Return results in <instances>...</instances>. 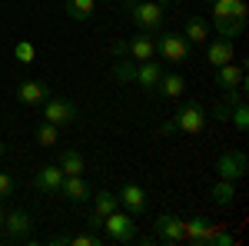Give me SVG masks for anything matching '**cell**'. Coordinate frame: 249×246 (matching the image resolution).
I'll return each mask as SVG.
<instances>
[{
    "label": "cell",
    "mask_w": 249,
    "mask_h": 246,
    "mask_svg": "<svg viewBox=\"0 0 249 246\" xmlns=\"http://www.w3.org/2000/svg\"><path fill=\"white\" fill-rule=\"evenodd\" d=\"M153 233L163 243H183V220L173 213H160L153 220Z\"/></svg>",
    "instance_id": "obj_12"
},
{
    "label": "cell",
    "mask_w": 249,
    "mask_h": 246,
    "mask_svg": "<svg viewBox=\"0 0 249 246\" xmlns=\"http://www.w3.org/2000/svg\"><path fill=\"white\" fill-rule=\"evenodd\" d=\"M230 60H236L232 40H226V37H210L206 40V63H210V67H223V63H230Z\"/></svg>",
    "instance_id": "obj_14"
},
{
    "label": "cell",
    "mask_w": 249,
    "mask_h": 246,
    "mask_svg": "<svg viewBox=\"0 0 249 246\" xmlns=\"http://www.w3.org/2000/svg\"><path fill=\"white\" fill-rule=\"evenodd\" d=\"M113 57H130V50H126V40H116V43H113Z\"/></svg>",
    "instance_id": "obj_34"
},
{
    "label": "cell",
    "mask_w": 249,
    "mask_h": 246,
    "mask_svg": "<svg viewBox=\"0 0 249 246\" xmlns=\"http://www.w3.org/2000/svg\"><path fill=\"white\" fill-rule=\"evenodd\" d=\"M183 90H186V80L179 74H166V70H163V76H160L153 94L163 96V100H176V96H183Z\"/></svg>",
    "instance_id": "obj_21"
},
{
    "label": "cell",
    "mask_w": 249,
    "mask_h": 246,
    "mask_svg": "<svg viewBox=\"0 0 249 246\" xmlns=\"http://www.w3.org/2000/svg\"><path fill=\"white\" fill-rule=\"evenodd\" d=\"M156 40V57L163 60V63H186L190 60V40L183 37V34H176V30H166V34H153Z\"/></svg>",
    "instance_id": "obj_3"
},
{
    "label": "cell",
    "mask_w": 249,
    "mask_h": 246,
    "mask_svg": "<svg viewBox=\"0 0 249 246\" xmlns=\"http://www.w3.org/2000/svg\"><path fill=\"white\" fill-rule=\"evenodd\" d=\"M160 76H163V63H156L153 60H143V63H136V87L140 90H156V83H160Z\"/></svg>",
    "instance_id": "obj_18"
},
{
    "label": "cell",
    "mask_w": 249,
    "mask_h": 246,
    "mask_svg": "<svg viewBox=\"0 0 249 246\" xmlns=\"http://www.w3.org/2000/svg\"><path fill=\"white\" fill-rule=\"evenodd\" d=\"M206 123H210V114L203 110V103H183V107H176V114H173V120H166L163 127H160V133L163 136H170V133H190V136H196V133L206 130Z\"/></svg>",
    "instance_id": "obj_1"
},
{
    "label": "cell",
    "mask_w": 249,
    "mask_h": 246,
    "mask_svg": "<svg viewBox=\"0 0 249 246\" xmlns=\"http://www.w3.org/2000/svg\"><path fill=\"white\" fill-rule=\"evenodd\" d=\"M100 227L107 229V240H110V243H130V240H136L133 216H130L126 209H120V207H116L113 213H107Z\"/></svg>",
    "instance_id": "obj_4"
},
{
    "label": "cell",
    "mask_w": 249,
    "mask_h": 246,
    "mask_svg": "<svg viewBox=\"0 0 249 246\" xmlns=\"http://www.w3.org/2000/svg\"><path fill=\"white\" fill-rule=\"evenodd\" d=\"M43 120H50V123H57V127H70V123H77V103L73 100H67V96H47L43 103Z\"/></svg>",
    "instance_id": "obj_5"
},
{
    "label": "cell",
    "mask_w": 249,
    "mask_h": 246,
    "mask_svg": "<svg viewBox=\"0 0 249 246\" xmlns=\"http://www.w3.org/2000/svg\"><path fill=\"white\" fill-rule=\"evenodd\" d=\"M14 54H17V60H20V63H34V57H37L34 43H27V40H20L17 47H14Z\"/></svg>",
    "instance_id": "obj_30"
},
{
    "label": "cell",
    "mask_w": 249,
    "mask_h": 246,
    "mask_svg": "<svg viewBox=\"0 0 249 246\" xmlns=\"http://www.w3.org/2000/svg\"><path fill=\"white\" fill-rule=\"evenodd\" d=\"M0 153H7V143H0Z\"/></svg>",
    "instance_id": "obj_37"
},
{
    "label": "cell",
    "mask_w": 249,
    "mask_h": 246,
    "mask_svg": "<svg viewBox=\"0 0 249 246\" xmlns=\"http://www.w3.org/2000/svg\"><path fill=\"white\" fill-rule=\"evenodd\" d=\"M57 196H60V200H67V203H87V200L93 196V187L83 180V173H80V176H63Z\"/></svg>",
    "instance_id": "obj_10"
},
{
    "label": "cell",
    "mask_w": 249,
    "mask_h": 246,
    "mask_svg": "<svg viewBox=\"0 0 249 246\" xmlns=\"http://www.w3.org/2000/svg\"><path fill=\"white\" fill-rule=\"evenodd\" d=\"M116 207H120L116 193H110V189H96V196H93V209H90V220H87V227L96 229L100 223H103V216H107V213H113Z\"/></svg>",
    "instance_id": "obj_15"
},
{
    "label": "cell",
    "mask_w": 249,
    "mask_h": 246,
    "mask_svg": "<svg viewBox=\"0 0 249 246\" xmlns=\"http://www.w3.org/2000/svg\"><path fill=\"white\" fill-rule=\"evenodd\" d=\"M0 233H7V240H14V243H27L34 236V216L27 209H10L3 216V229Z\"/></svg>",
    "instance_id": "obj_6"
},
{
    "label": "cell",
    "mask_w": 249,
    "mask_h": 246,
    "mask_svg": "<svg viewBox=\"0 0 249 246\" xmlns=\"http://www.w3.org/2000/svg\"><path fill=\"white\" fill-rule=\"evenodd\" d=\"M0 160H3V153H0Z\"/></svg>",
    "instance_id": "obj_40"
},
{
    "label": "cell",
    "mask_w": 249,
    "mask_h": 246,
    "mask_svg": "<svg viewBox=\"0 0 249 246\" xmlns=\"http://www.w3.org/2000/svg\"><path fill=\"white\" fill-rule=\"evenodd\" d=\"M210 200L216 207H232V200H236V187H232V180H216L210 189Z\"/></svg>",
    "instance_id": "obj_23"
},
{
    "label": "cell",
    "mask_w": 249,
    "mask_h": 246,
    "mask_svg": "<svg viewBox=\"0 0 249 246\" xmlns=\"http://www.w3.org/2000/svg\"><path fill=\"white\" fill-rule=\"evenodd\" d=\"M203 3H213V0H203Z\"/></svg>",
    "instance_id": "obj_39"
},
{
    "label": "cell",
    "mask_w": 249,
    "mask_h": 246,
    "mask_svg": "<svg viewBox=\"0 0 249 246\" xmlns=\"http://www.w3.org/2000/svg\"><path fill=\"white\" fill-rule=\"evenodd\" d=\"M126 50H130V60H136V63H143V60H153V57H156V40H153V34H146V30H136L133 37L126 40Z\"/></svg>",
    "instance_id": "obj_13"
},
{
    "label": "cell",
    "mask_w": 249,
    "mask_h": 246,
    "mask_svg": "<svg viewBox=\"0 0 249 246\" xmlns=\"http://www.w3.org/2000/svg\"><path fill=\"white\" fill-rule=\"evenodd\" d=\"M50 243H53V246H63V243H70V233H60V236H53Z\"/></svg>",
    "instance_id": "obj_35"
},
{
    "label": "cell",
    "mask_w": 249,
    "mask_h": 246,
    "mask_svg": "<svg viewBox=\"0 0 249 246\" xmlns=\"http://www.w3.org/2000/svg\"><path fill=\"white\" fill-rule=\"evenodd\" d=\"M34 136H37L40 147H57V143H60V127H57V123H50V120H40L37 130H34Z\"/></svg>",
    "instance_id": "obj_26"
},
{
    "label": "cell",
    "mask_w": 249,
    "mask_h": 246,
    "mask_svg": "<svg viewBox=\"0 0 249 246\" xmlns=\"http://www.w3.org/2000/svg\"><path fill=\"white\" fill-rule=\"evenodd\" d=\"M230 120H232V127H236L239 133H243V130H249V110H246V100H239V103L232 107Z\"/></svg>",
    "instance_id": "obj_28"
},
{
    "label": "cell",
    "mask_w": 249,
    "mask_h": 246,
    "mask_svg": "<svg viewBox=\"0 0 249 246\" xmlns=\"http://www.w3.org/2000/svg\"><path fill=\"white\" fill-rule=\"evenodd\" d=\"M213 17L249 20V7H246V0H213Z\"/></svg>",
    "instance_id": "obj_20"
},
{
    "label": "cell",
    "mask_w": 249,
    "mask_h": 246,
    "mask_svg": "<svg viewBox=\"0 0 249 246\" xmlns=\"http://www.w3.org/2000/svg\"><path fill=\"white\" fill-rule=\"evenodd\" d=\"M113 80H116V83H133V80H136V60L116 57V63H113Z\"/></svg>",
    "instance_id": "obj_27"
},
{
    "label": "cell",
    "mask_w": 249,
    "mask_h": 246,
    "mask_svg": "<svg viewBox=\"0 0 249 246\" xmlns=\"http://www.w3.org/2000/svg\"><path fill=\"white\" fill-rule=\"evenodd\" d=\"M179 34L190 40V43H199V47H203V43L210 40V20H203L199 14H190V17L183 20V30H179Z\"/></svg>",
    "instance_id": "obj_19"
},
{
    "label": "cell",
    "mask_w": 249,
    "mask_h": 246,
    "mask_svg": "<svg viewBox=\"0 0 249 246\" xmlns=\"http://www.w3.org/2000/svg\"><path fill=\"white\" fill-rule=\"evenodd\" d=\"M166 3H179V0H166Z\"/></svg>",
    "instance_id": "obj_38"
},
{
    "label": "cell",
    "mask_w": 249,
    "mask_h": 246,
    "mask_svg": "<svg viewBox=\"0 0 249 246\" xmlns=\"http://www.w3.org/2000/svg\"><path fill=\"white\" fill-rule=\"evenodd\" d=\"M216 87L226 94V90H236V87H246V63H223V67H216Z\"/></svg>",
    "instance_id": "obj_11"
},
{
    "label": "cell",
    "mask_w": 249,
    "mask_h": 246,
    "mask_svg": "<svg viewBox=\"0 0 249 246\" xmlns=\"http://www.w3.org/2000/svg\"><path fill=\"white\" fill-rule=\"evenodd\" d=\"M103 240L96 233H80V236H70V246H100Z\"/></svg>",
    "instance_id": "obj_33"
},
{
    "label": "cell",
    "mask_w": 249,
    "mask_h": 246,
    "mask_svg": "<svg viewBox=\"0 0 249 246\" xmlns=\"http://www.w3.org/2000/svg\"><path fill=\"white\" fill-rule=\"evenodd\" d=\"M47 96H50V87H47L43 80H23L17 87V100L23 107H40Z\"/></svg>",
    "instance_id": "obj_17"
},
{
    "label": "cell",
    "mask_w": 249,
    "mask_h": 246,
    "mask_svg": "<svg viewBox=\"0 0 249 246\" xmlns=\"http://www.w3.org/2000/svg\"><path fill=\"white\" fill-rule=\"evenodd\" d=\"M249 170V160H246V153L243 150H223L219 153V160H216V176L219 180H243Z\"/></svg>",
    "instance_id": "obj_7"
},
{
    "label": "cell",
    "mask_w": 249,
    "mask_h": 246,
    "mask_svg": "<svg viewBox=\"0 0 249 246\" xmlns=\"http://www.w3.org/2000/svg\"><path fill=\"white\" fill-rule=\"evenodd\" d=\"M123 10H126V17L133 20L140 30H146V34H156V30L163 27V20H166L163 3H156V0H123Z\"/></svg>",
    "instance_id": "obj_2"
},
{
    "label": "cell",
    "mask_w": 249,
    "mask_h": 246,
    "mask_svg": "<svg viewBox=\"0 0 249 246\" xmlns=\"http://www.w3.org/2000/svg\"><path fill=\"white\" fill-rule=\"evenodd\" d=\"M116 200H120V209H126L130 216H143L146 213V189L140 183H123Z\"/></svg>",
    "instance_id": "obj_8"
},
{
    "label": "cell",
    "mask_w": 249,
    "mask_h": 246,
    "mask_svg": "<svg viewBox=\"0 0 249 246\" xmlns=\"http://www.w3.org/2000/svg\"><path fill=\"white\" fill-rule=\"evenodd\" d=\"M213 27H216V34L226 40H236L243 37V30H246V20H226V17H213Z\"/></svg>",
    "instance_id": "obj_24"
},
{
    "label": "cell",
    "mask_w": 249,
    "mask_h": 246,
    "mask_svg": "<svg viewBox=\"0 0 249 246\" xmlns=\"http://www.w3.org/2000/svg\"><path fill=\"white\" fill-rule=\"evenodd\" d=\"M213 220H206V216H193V220H183V240L186 243H196V246H206V240H210L213 233Z\"/></svg>",
    "instance_id": "obj_16"
},
{
    "label": "cell",
    "mask_w": 249,
    "mask_h": 246,
    "mask_svg": "<svg viewBox=\"0 0 249 246\" xmlns=\"http://www.w3.org/2000/svg\"><path fill=\"white\" fill-rule=\"evenodd\" d=\"M236 103H226V100H219L216 107H213V120H219V123H230V114Z\"/></svg>",
    "instance_id": "obj_31"
},
{
    "label": "cell",
    "mask_w": 249,
    "mask_h": 246,
    "mask_svg": "<svg viewBox=\"0 0 249 246\" xmlns=\"http://www.w3.org/2000/svg\"><path fill=\"white\" fill-rule=\"evenodd\" d=\"M14 189H17V183H14V176L10 173L0 170V200H7V196H14Z\"/></svg>",
    "instance_id": "obj_32"
},
{
    "label": "cell",
    "mask_w": 249,
    "mask_h": 246,
    "mask_svg": "<svg viewBox=\"0 0 249 246\" xmlns=\"http://www.w3.org/2000/svg\"><path fill=\"white\" fill-rule=\"evenodd\" d=\"M96 10V0H67V17L83 23V20H90Z\"/></svg>",
    "instance_id": "obj_25"
},
{
    "label": "cell",
    "mask_w": 249,
    "mask_h": 246,
    "mask_svg": "<svg viewBox=\"0 0 249 246\" xmlns=\"http://www.w3.org/2000/svg\"><path fill=\"white\" fill-rule=\"evenodd\" d=\"M236 240H232V233L230 229H223V223H216L210 233V240H206V246H232Z\"/></svg>",
    "instance_id": "obj_29"
},
{
    "label": "cell",
    "mask_w": 249,
    "mask_h": 246,
    "mask_svg": "<svg viewBox=\"0 0 249 246\" xmlns=\"http://www.w3.org/2000/svg\"><path fill=\"white\" fill-rule=\"evenodd\" d=\"M63 176H67V173L60 170L57 163H43V167L34 173V189H37V193H43V196H57Z\"/></svg>",
    "instance_id": "obj_9"
},
{
    "label": "cell",
    "mask_w": 249,
    "mask_h": 246,
    "mask_svg": "<svg viewBox=\"0 0 249 246\" xmlns=\"http://www.w3.org/2000/svg\"><path fill=\"white\" fill-rule=\"evenodd\" d=\"M60 170L67 173V176H80L83 173V156H80V150H73V147H63L60 150Z\"/></svg>",
    "instance_id": "obj_22"
},
{
    "label": "cell",
    "mask_w": 249,
    "mask_h": 246,
    "mask_svg": "<svg viewBox=\"0 0 249 246\" xmlns=\"http://www.w3.org/2000/svg\"><path fill=\"white\" fill-rule=\"evenodd\" d=\"M3 216H7V209H3V203H0V229H3Z\"/></svg>",
    "instance_id": "obj_36"
}]
</instances>
